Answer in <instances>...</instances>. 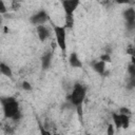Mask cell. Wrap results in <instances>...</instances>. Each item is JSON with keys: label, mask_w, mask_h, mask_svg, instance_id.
Returning <instances> with one entry per match:
<instances>
[{"label": "cell", "mask_w": 135, "mask_h": 135, "mask_svg": "<svg viewBox=\"0 0 135 135\" xmlns=\"http://www.w3.org/2000/svg\"><path fill=\"white\" fill-rule=\"evenodd\" d=\"M3 114L6 118H13L19 111V103L14 97H1L0 98Z\"/></svg>", "instance_id": "6da1fadb"}, {"label": "cell", "mask_w": 135, "mask_h": 135, "mask_svg": "<svg viewBox=\"0 0 135 135\" xmlns=\"http://www.w3.org/2000/svg\"><path fill=\"white\" fill-rule=\"evenodd\" d=\"M86 93H87V88L84 85L77 82V84L74 85L73 90H72L70 96L68 98L70 99L71 103L74 107H77V106L84 103V100H85V97H86Z\"/></svg>", "instance_id": "7a4b0ae2"}, {"label": "cell", "mask_w": 135, "mask_h": 135, "mask_svg": "<svg viewBox=\"0 0 135 135\" xmlns=\"http://www.w3.org/2000/svg\"><path fill=\"white\" fill-rule=\"evenodd\" d=\"M55 39L58 48L64 53L66 50V28L60 25H53Z\"/></svg>", "instance_id": "3957f363"}, {"label": "cell", "mask_w": 135, "mask_h": 135, "mask_svg": "<svg viewBox=\"0 0 135 135\" xmlns=\"http://www.w3.org/2000/svg\"><path fill=\"white\" fill-rule=\"evenodd\" d=\"M79 2L80 0H61V4L65 14H73L78 8Z\"/></svg>", "instance_id": "277c9868"}, {"label": "cell", "mask_w": 135, "mask_h": 135, "mask_svg": "<svg viewBox=\"0 0 135 135\" xmlns=\"http://www.w3.org/2000/svg\"><path fill=\"white\" fill-rule=\"evenodd\" d=\"M48 20H49V15L46 14V12H45V11H39L38 13L34 14V15L30 18L31 23L36 24V25L44 24Z\"/></svg>", "instance_id": "5b68a950"}, {"label": "cell", "mask_w": 135, "mask_h": 135, "mask_svg": "<svg viewBox=\"0 0 135 135\" xmlns=\"http://www.w3.org/2000/svg\"><path fill=\"white\" fill-rule=\"evenodd\" d=\"M36 31H37V35H38V38L40 41H45L49 37H50V30L44 25V24H39L37 25L36 28Z\"/></svg>", "instance_id": "8992f818"}, {"label": "cell", "mask_w": 135, "mask_h": 135, "mask_svg": "<svg viewBox=\"0 0 135 135\" xmlns=\"http://www.w3.org/2000/svg\"><path fill=\"white\" fill-rule=\"evenodd\" d=\"M69 62H70V65L73 66V68H81L82 66V62L79 59L78 54L76 52H73V53L70 54V56H69Z\"/></svg>", "instance_id": "52a82bcc"}, {"label": "cell", "mask_w": 135, "mask_h": 135, "mask_svg": "<svg viewBox=\"0 0 135 135\" xmlns=\"http://www.w3.org/2000/svg\"><path fill=\"white\" fill-rule=\"evenodd\" d=\"M93 69L100 75H103L106 72V62L102 60H96L92 63Z\"/></svg>", "instance_id": "ba28073f"}, {"label": "cell", "mask_w": 135, "mask_h": 135, "mask_svg": "<svg viewBox=\"0 0 135 135\" xmlns=\"http://www.w3.org/2000/svg\"><path fill=\"white\" fill-rule=\"evenodd\" d=\"M51 62H52V53L48 52V53H44L41 57V65L44 70L49 69L50 65H51Z\"/></svg>", "instance_id": "9c48e42d"}, {"label": "cell", "mask_w": 135, "mask_h": 135, "mask_svg": "<svg viewBox=\"0 0 135 135\" xmlns=\"http://www.w3.org/2000/svg\"><path fill=\"white\" fill-rule=\"evenodd\" d=\"M123 17L127 22H134L135 21V10L133 8L127 9L123 11Z\"/></svg>", "instance_id": "30bf717a"}, {"label": "cell", "mask_w": 135, "mask_h": 135, "mask_svg": "<svg viewBox=\"0 0 135 135\" xmlns=\"http://www.w3.org/2000/svg\"><path fill=\"white\" fill-rule=\"evenodd\" d=\"M0 72H1L2 75L7 76V77H10V78L13 77L12 69H11V68H10L8 64H6L4 62H1V63H0Z\"/></svg>", "instance_id": "8fae6325"}, {"label": "cell", "mask_w": 135, "mask_h": 135, "mask_svg": "<svg viewBox=\"0 0 135 135\" xmlns=\"http://www.w3.org/2000/svg\"><path fill=\"white\" fill-rule=\"evenodd\" d=\"M73 25H74V17H73V14H65L64 27L66 29H72Z\"/></svg>", "instance_id": "7c38bea8"}, {"label": "cell", "mask_w": 135, "mask_h": 135, "mask_svg": "<svg viewBox=\"0 0 135 135\" xmlns=\"http://www.w3.org/2000/svg\"><path fill=\"white\" fill-rule=\"evenodd\" d=\"M112 119H113L114 126H115L117 129H120V128L122 127V124H121V117H120V114L112 113Z\"/></svg>", "instance_id": "4fadbf2b"}, {"label": "cell", "mask_w": 135, "mask_h": 135, "mask_svg": "<svg viewBox=\"0 0 135 135\" xmlns=\"http://www.w3.org/2000/svg\"><path fill=\"white\" fill-rule=\"evenodd\" d=\"M120 117H121V124H122L121 128H123V129L129 128V124H130V116L120 114Z\"/></svg>", "instance_id": "5bb4252c"}, {"label": "cell", "mask_w": 135, "mask_h": 135, "mask_svg": "<svg viewBox=\"0 0 135 135\" xmlns=\"http://www.w3.org/2000/svg\"><path fill=\"white\" fill-rule=\"evenodd\" d=\"M100 60L105 61L106 63H108V62H111V56H110V54H108V53H105V54H102V55L100 56Z\"/></svg>", "instance_id": "9a60e30c"}, {"label": "cell", "mask_w": 135, "mask_h": 135, "mask_svg": "<svg viewBox=\"0 0 135 135\" xmlns=\"http://www.w3.org/2000/svg\"><path fill=\"white\" fill-rule=\"evenodd\" d=\"M119 114H123V115H128V116H131V110L130 109H128V108H126V107H122V108H120V110H119Z\"/></svg>", "instance_id": "2e32d148"}, {"label": "cell", "mask_w": 135, "mask_h": 135, "mask_svg": "<svg viewBox=\"0 0 135 135\" xmlns=\"http://www.w3.org/2000/svg\"><path fill=\"white\" fill-rule=\"evenodd\" d=\"M21 87H22V89L24 90V91H31L33 88H32V85L29 82V81H23L22 82V85H21Z\"/></svg>", "instance_id": "e0dca14e"}, {"label": "cell", "mask_w": 135, "mask_h": 135, "mask_svg": "<svg viewBox=\"0 0 135 135\" xmlns=\"http://www.w3.org/2000/svg\"><path fill=\"white\" fill-rule=\"evenodd\" d=\"M12 9L14 11H17L20 9V1L19 0H13L12 1Z\"/></svg>", "instance_id": "ac0fdd59"}, {"label": "cell", "mask_w": 135, "mask_h": 135, "mask_svg": "<svg viewBox=\"0 0 135 135\" xmlns=\"http://www.w3.org/2000/svg\"><path fill=\"white\" fill-rule=\"evenodd\" d=\"M76 108V112H77V114H78V116H79V118H80V120L82 119V117H84V111H82V105H79V106H77V107H75Z\"/></svg>", "instance_id": "d6986e66"}, {"label": "cell", "mask_w": 135, "mask_h": 135, "mask_svg": "<svg viewBox=\"0 0 135 135\" xmlns=\"http://www.w3.org/2000/svg\"><path fill=\"white\" fill-rule=\"evenodd\" d=\"M128 72H129L130 76H135V64L131 63V64L128 66Z\"/></svg>", "instance_id": "ffe728a7"}, {"label": "cell", "mask_w": 135, "mask_h": 135, "mask_svg": "<svg viewBox=\"0 0 135 135\" xmlns=\"http://www.w3.org/2000/svg\"><path fill=\"white\" fill-rule=\"evenodd\" d=\"M128 88H129V89L135 88V76H131V77H130L129 84H128Z\"/></svg>", "instance_id": "44dd1931"}, {"label": "cell", "mask_w": 135, "mask_h": 135, "mask_svg": "<svg viewBox=\"0 0 135 135\" xmlns=\"http://www.w3.org/2000/svg\"><path fill=\"white\" fill-rule=\"evenodd\" d=\"M8 9H7V6L4 4V1L3 0H1V10H0V13H1V15H6L8 13Z\"/></svg>", "instance_id": "7402d4cb"}, {"label": "cell", "mask_w": 135, "mask_h": 135, "mask_svg": "<svg viewBox=\"0 0 135 135\" xmlns=\"http://www.w3.org/2000/svg\"><path fill=\"white\" fill-rule=\"evenodd\" d=\"M115 133V131H114V126L113 124H108V129H107V134L108 135H113Z\"/></svg>", "instance_id": "603a6c76"}, {"label": "cell", "mask_w": 135, "mask_h": 135, "mask_svg": "<svg viewBox=\"0 0 135 135\" xmlns=\"http://www.w3.org/2000/svg\"><path fill=\"white\" fill-rule=\"evenodd\" d=\"M117 4H130L131 0H114Z\"/></svg>", "instance_id": "cb8c5ba5"}, {"label": "cell", "mask_w": 135, "mask_h": 135, "mask_svg": "<svg viewBox=\"0 0 135 135\" xmlns=\"http://www.w3.org/2000/svg\"><path fill=\"white\" fill-rule=\"evenodd\" d=\"M132 52H133V48H132V46H130V48H128V49H127V54L132 55Z\"/></svg>", "instance_id": "d4e9b609"}, {"label": "cell", "mask_w": 135, "mask_h": 135, "mask_svg": "<svg viewBox=\"0 0 135 135\" xmlns=\"http://www.w3.org/2000/svg\"><path fill=\"white\" fill-rule=\"evenodd\" d=\"M131 56L135 57V46H133V52H132V55H131Z\"/></svg>", "instance_id": "484cf974"}, {"label": "cell", "mask_w": 135, "mask_h": 135, "mask_svg": "<svg viewBox=\"0 0 135 135\" xmlns=\"http://www.w3.org/2000/svg\"><path fill=\"white\" fill-rule=\"evenodd\" d=\"M4 32L8 33V32H9V29H8V28H4Z\"/></svg>", "instance_id": "4316f807"}, {"label": "cell", "mask_w": 135, "mask_h": 135, "mask_svg": "<svg viewBox=\"0 0 135 135\" xmlns=\"http://www.w3.org/2000/svg\"><path fill=\"white\" fill-rule=\"evenodd\" d=\"M134 123H135V119H134Z\"/></svg>", "instance_id": "83f0119b"}, {"label": "cell", "mask_w": 135, "mask_h": 135, "mask_svg": "<svg viewBox=\"0 0 135 135\" xmlns=\"http://www.w3.org/2000/svg\"><path fill=\"white\" fill-rule=\"evenodd\" d=\"M134 42H135V38H134Z\"/></svg>", "instance_id": "f1b7e54d"}]
</instances>
